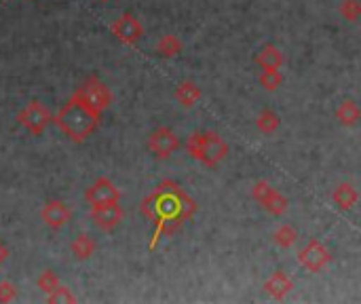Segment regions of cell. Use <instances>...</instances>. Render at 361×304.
<instances>
[{
    "mask_svg": "<svg viewBox=\"0 0 361 304\" xmlns=\"http://www.w3.org/2000/svg\"><path fill=\"white\" fill-rule=\"evenodd\" d=\"M176 99H178V104L182 106V108H192V106H197L199 104V99L203 97V91H201V87L197 85V83H192V80H182L178 87H176Z\"/></svg>",
    "mask_w": 361,
    "mask_h": 304,
    "instance_id": "5bb4252c",
    "label": "cell"
},
{
    "mask_svg": "<svg viewBox=\"0 0 361 304\" xmlns=\"http://www.w3.org/2000/svg\"><path fill=\"white\" fill-rule=\"evenodd\" d=\"M102 114H97L95 110H91L85 102H80L74 93L70 95V99L59 108V112L53 116V123L57 125V129L74 144L85 142L99 125Z\"/></svg>",
    "mask_w": 361,
    "mask_h": 304,
    "instance_id": "7a4b0ae2",
    "label": "cell"
},
{
    "mask_svg": "<svg viewBox=\"0 0 361 304\" xmlns=\"http://www.w3.org/2000/svg\"><path fill=\"white\" fill-rule=\"evenodd\" d=\"M338 13L349 23H357L361 19V2L360 0H341Z\"/></svg>",
    "mask_w": 361,
    "mask_h": 304,
    "instance_id": "603a6c76",
    "label": "cell"
},
{
    "mask_svg": "<svg viewBox=\"0 0 361 304\" xmlns=\"http://www.w3.org/2000/svg\"><path fill=\"white\" fill-rule=\"evenodd\" d=\"M15 296H17V288H15V284H11V281H2V284H0V303L2 304L11 303V300H15Z\"/></svg>",
    "mask_w": 361,
    "mask_h": 304,
    "instance_id": "484cf974",
    "label": "cell"
},
{
    "mask_svg": "<svg viewBox=\"0 0 361 304\" xmlns=\"http://www.w3.org/2000/svg\"><path fill=\"white\" fill-rule=\"evenodd\" d=\"M281 127V118L277 112L273 110H262L258 116H256V129L264 135H273L277 129Z\"/></svg>",
    "mask_w": 361,
    "mask_h": 304,
    "instance_id": "ffe728a7",
    "label": "cell"
},
{
    "mask_svg": "<svg viewBox=\"0 0 361 304\" xmlns=\"http://www.w3.org/2000/svg\"><path fill=\"white\" fill-rule=\"evenodd\" d=\"M298 241V231L292 224H281L275 233H273V243L281 250H290L294 248V243Z\"/></svg>",
    "mask_w": 361,
    "mask_h": 304,
    "instance_id": "44dd1931",
    "label": "cell"
},
{
    "mask_svg": "<svg viewBox=\"0 0 361 304\" xmlns=\"http://www.w3.org/2000/svg\"><path fill=\"white\" fill-rule=\"evenodd\" d=\"M85 201L89 205H102V203H114L121 201V190L110 178H97L87 190H85Z\"/></svg>",
    "mask_w": 361,
    "mask_h": 304,
    "instance_id": "8fae6325",
    "label": "cell"
},
{
    "mask_svg": "<svg viewBox=\"0 0 361 304\" xmlns=\"http://www.w3.org/2000/svg\"><path fill=\"white\" fill-rule=\"evenodd\" d=\"M182 47L184 44H182V40L176 34H165V36L159 38L154 51H157V55H161L165 59H171V57H176V55L182 53Z\"/></svg>",
    "mask_w": 361,
    "mask_h": 304,
    "instance_id": "d6986e66",
    "label": "cell"
},
{
    "mask_svg": "<svg viewBox=\"0 0 361 304\" xmlns=\"http://www.w3.org/2000/svg\"><path fill=\"white\" fill-rule=\"evenodd\" d=\"M36 286H38L40 292H44L49 296L55 288H59V277L53 271H42L38 275V279H36Z\"/></svg>",
    "mask_w": 361,
    "mask_h": 304,
    "instance_id": "cb8c5ba5",
    "label": "cell"
},
{
    "mask_svg": "<svg viewBox=\"0 0 361 304\" xmlns=\"http://www.w3.org/2000/svg\"><path fill=\"white\" fill-rule=\"evenodd\" d=\"M47 298H49V303L51 304H66V303L74 304L76 303V296H74V294H72V292H70L66 286H61V284H59V288H55V290H53V292H51Z\"/></svg>",
    "mask_w": 361,
    "mask_h": 304,
    "instance_id": "d4e9b609",
    "label": "cell"
},
{
    "mask_svg": "<svg viewBox=\"0 0 361 304\" xmlns=\"http://www.w3.org/2000/svg\"><path fill=\"white\" fill-rule=\"evenodd\" d=\"M332 201L338 205V209L349 212V209H353V207L357 205V201H360V193L355 190V186H353V184L343 182V184H338V186L334 188V193H332Z\"/></svg>",
    "mask_w": 361,
    "mask_h": 304,
    "instance_id": "9a60e30c",
    "label": "cell"
},
{
    "mask_svg": "<svg viewBox=\"0 0 361 304\" xmlns=\"http://www.w3.org/2000/svg\"><path fill=\"white\" fill-rule=\"evenodd\" d=\"M89 218L95 224V229H99L104 233H110V231H114L123 222L125 212L118 205V201H114V203H102V205H91Z\"/></svg>",
    "mask_w": 361,
    "mask_h": 304,
    "instance_id": "9c48e42d",
    "label": "cell"
},
{
    "mask_svg": "<svg viewBox=\"0 0 361 304\" xmlns=\"http://www.w3.org/2000/svg\"><path fill=\"white\" fill-rule=\"evenodd\" d=\"M256 63L260 68H283L286 63V55L277 44H264L258 53H256Z\"/></svg>",
    "mask_w": 361,
    "mask_h": 304,
    "instance_id": "2e32d148",
    "label": "cell"
},
{
    "mask_svg": "<svg viewBox=\"0 0 361 304\" xmlns=\"http://www.w3.org/2000/svg\"><path fill=\"white\" fill-rule=\"evenodd\" d=\"M260 85L267 91H275L283 85V74L279 68H260V76H258Z\"/></svg>",
    "mask_w": 361,
    "mask_h": 304,
    "instance_id": "7402d4cb",
    "label": "cell"
},
{
    "mask_svg": "<svg viewBox=\"0 0 361 304\" xmlns=\"http://www.w3.org/2000/svg\"><path fill=\"white\" fill-rule=\"evenodd\" d=\"M140 212L154 224V235L150 241V250H154L161 237L173 235L180 224L197 212V203L176 182L165 180L142 201Z\"/></svg>",
    "mask_w": 361,
    "mask_h": 304,
    "instance_id": "6da1fadb",
    "label": "cell"
},
{
    "mask_svg": "<svg viewBox=\"0 0 361 304\" xmlns=\"http://www.w3.org/2000/svg\"><path fill=\"white\" fill-rule=\"evenodd\" d=\"M40 220L47 229L51 231H61L70 220H72V212L70 207L63 203V201H57V199H51L42 205L40 209Z\"/></svg>",
    "mask_w": 361,
    "mask_h": 304,
    "instance_id": "7c38bea8",
    "label": "cell"
},
{
    "mask_svg": "<svg viewBox=\"0 0 361 304\" xmlns=\"http://www.w3.org/2000/svg\"><path fill=\"white\" fill-rule=\"evenodd\" d=\"M17 121H19V125H21L27 133L40 135V133L49 127V123H53V114H51L38 99H32V102H27V104L19 110Z\"/></svg>",
    "mask_w": 361,
    "mask_h": 304,
    "instance_id": "8992f818",
    "label": "cell"
},
{
    "mask_svg": "<svg viewBox=\"0 0 361 304\" xmlns=\"http://www.w3.org/2000/svg\"><path fill=\"white\" fill-rule=\"evenodd\" d=\"M104 2H108V0H104Z\"/></svg>",
    "mask_w": 361,
    "mask_h": 304,
    "instance_id": "83f0119b",
    "label": "cell"
},
{
    "mask_svg": "<svg viewBox=\"0 0 361 304\" xmlns=\"http://www.w3.org/2000/svg\"><path fill=\"white\" fill-rule=\"evenodd\" d=\"M186 150L188 154L199 161L205 167H216L220 161L226 159L228 146L216 131H203V133H192L186 140Z\"/></svg>",
    "mask_w": 361,
    "mask_h": 304,
    "instance_id": "3957f363",
    "label": "cell"
},
{
    "mask_svg": "<svg viewBox=\"0 0 361 304\" xmlns=\"http://www.w3.org/2000/svg\"><path fill=\"white\" fill-rule=\"evenodd\" d=\"M252 197H254L256 203H260V205H262L271 216H275V218L283 216V214L288 212V207H290L288 197H286L283 193H279L277 188H273L267 180H260V182L254 184Z\"/></svg>",
    "mask_w": 361,
    "mask_h": 304,
    "instance_id": "5b68a950",
    "label": "cell"
},
{
    "mask_svg": "<svg viewBox=\"0 0 361 304\" xmlns=\"http://www.w3.org/2000/svg\"><path fill=\"white\" fill-rule=\"evenodd\" d=\"M298 265L302 267V269H307L309 273H324L328 267H330V262H332V254H330V250L322 243V241H317V239H311L300 252H298Z\"/></svg>",
    "mask_w": 361,
    "mask_h": 304,
    "instance_id": "52a82bcc",
    "label": "cell"
},
{
    "mask_svg": "<svg viewBox=\"0 0 361 304\" xmlns=\"http://www.w3.org/2000/svg\"><path fill=\"white\" fill-rule=\"evenodd\" d=\"M294 290V279L286 271H275L267 281H264V292L273 300H283L290 292Z\"/></svg>",
    "mask_w": 361,
    "mask_h": 304,
    "instance_id": "4fadbf2b",
    "label": "cell"
},
{
    "mask_svg": "<svg viewBox=\"0 0 361 304\" xmlns=\"http://www.w3.org/2000/svg\"><path fill=\"white\" fill-rule=\"evenodd\" d=\"M6 258H8V248H6V245H4V243L0 241V265H2V262H4Z\"/></svg>",
    "mask_w": 361,
    "mask_h": 304,
    "instance_id": "4316f807",
    "label": "cell"
},
{
    "mask_svg": "<svg viewBox=\"0 0 361 304\" xmlns=\"http://www.w3.org/2000/svg\"><path fill=\"white\" fill-rule=\"evenodd\" d=\"M336 121L343 125V127H355L361 121V108L357 106L355 99L347 97L338 104L336 108Z\"/></svg>",
    "mask_w": 361,
    "mask_h": 304,
    "instance_id": "e0dca14e",
    "label": "cell"
},
{
    "mask_svg": "<svg viewBox=\"0 0 361 304\" xmlns=\"http://www.w3.org/2000/svg\"><path fill=\"white\" fill-rule=\"evenodd\" d=\"M110 32H112V36H114L118 42L127 44V47H133V44H137V42L142 40V36H144V25L140 23V19H137L135 15L123 13V15H118V17L112 21Z\"/></svg>",
    "mask_w": 361,
    "mask_h": 304,
    "instance_id": "ba28073f",
    "label": "cell"
},
{
    "mask_svg": "<svg viewBox=\"0 0 361 304\" xmlns=\"http://www.w3.org/2000/svg\"><path fill=\"white\" fill-rule=\"evenodd\" d=\"M95 250H97V245L89 235H78L70 243V252L76 260H89L95 254Z\"/></svg>",
    "mask_w": 361,
    "mask_h": 304,
    "instance_id": "ac0fdd59",
    "label": "cell"
},
{
    "mask_svg": "<svg viewBox=\"0 0 361 304\" xmlns=\"http://www.w3.org/2000/svg\"><path fill=\"white\" fill-rule=\"evenodd\" d=\"M74 95L85 102L91 110H95L97 114H102L104 110L110 108L112 104V91L106 87V83H102L97 76H89L76 91Z\"/></svg>",
    "mask_w": 361,
    "mask_h": 304,
    "instance_id": "277c9868",
    "label": "cell"
},
{
    "mask_svg": "<svg viewBox=\"0 0 361 304\" xmlns=\"http://www.w3.org/2000/svg\"><path fill=\"white\" fill-rule=\"evenodd\" d=\"M180 148V138L171 127H157L148 135V150L157 159H169Z\"/></svg>",
    "mask_w": 361,
    "mask_h": 304,
    "instance_id": "30bf717a",
    "label": "cell"
}]
</instances>
